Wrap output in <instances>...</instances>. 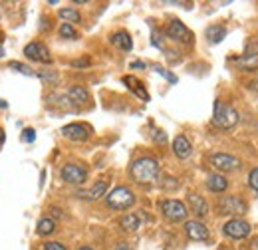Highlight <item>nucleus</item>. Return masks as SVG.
<instances>
[{
	"instance_id": "obj_1",
	"label": "nucleus",
	"mask_w": 258,
	"mask_h": 250,
	"mask_svg": "<svg viewBox=\"0 0 258 250\" xmlns=\"http://www.w3.org/2000/svg\"><path fill=\"white\" fill-rule=\"evenodd\" d=\"M131 177L141 185H149L159 177V163L151 157H141L131 165Z\"/></svg>"
},
{
	"instance_id": "obj_2",
	"label": "nucleus",
	"mask_w": 258,
	"mask_h": 250,
	"mask_svg": "<svg viewBox=\"0 0 258 250\" xmlns=\"http://www.w3.org/2000/svg\"><path fill=\"white\" fill-rule=\"evenodd\" d=\"M213 123L221 129H232L238 123V111L225 101H215V111H213Z\"/></svg>"
},
{
	"instance_id": "obj_3",
	"label": "nucleus",
	"mask_w": 258,
	"mask_h": 250,
	"mask_svg": "<svg viewBox=\"0 0 258 250\" xmlns=\"http://www.w3.org/2000/svg\"><path fill=\"white\" fill-rule=\"evenodd\" d=\"M105 199H107V205H109L111 209H115V211H125V209L135 205V195H133V191L127 187L113 189Z\"/></svg>"
},
{
	"instance_id": "obj_4",
	"label": "nucleus",
	"mask_w": 258,
	"mask_h": 250,
	"mask_svg": "<svg viewBox=\"0 0 258 250\" xmlns=\"http://www.w3.org/2000/svg\"><path fill=\"white\" fill-rule=\"evenodd\" d=\"M219 211H221V215H236L238 217V215L246 213V203L236 195H228L219 201Z\"/></svg>"
},
{
	"instance_id": "obj_5",
	"label": "nucleus",
	"mask_w": 258,
	"mask_h": 250,
	"mask_svg": "<svg viewBox=\"0 0 258 250\" xmlns=\"http://www.w3.org/2000/svg\"><path fill=\"white\" fill-rule=\"evenodd\" d=\"M161 211L163 215L173 222H179V220L187 219V207L181 203V201H175V199H169V201H163L161 203Z\"/></svg>"
},
{
	"instance_id": "obj_6",
	"label": "nucleus",
	"mask_w": 258,
	"mask_h": 250,
	"mask_svg": "<svg viewBox=\"0 0 258 250\" xmlns=\"http://www.w3.org/2000/svg\"><path fill=\"white\" fill-rule=\"evenodd\" d=\"M62 179H64L66 183H72V185H82L88 179V171L82 165L68 163V165L62 167Z\"/></svg>"
},
{
	"instance_id": "obj_7",
	"label": "nucleus",
	"mask_w": 258,
	"mask_h": 250,
	"mask_svg": "<svg viewBox=\"0 0 258 250\" xmlns=\"http://www.w3.org/2000/svg\"><path fill=\"white\" fill-rule=\"evenodd\" d=\"M24 56L28 60H34V62H40V64H52V54L50 50L40 44V42H30L26 48H24Z\"/></svg>"
},
{
	"instance_id": "obj_8",
	"label": "nucleus",
	"mask_w": 258,
	"mask_h": 250,
	"mask_svg": "<svg viewBox=\"0 0 258 250\" xmlns=\"http://www.w3.org/2000/svg\"><path fill=\"white\" fill-rule=\"evenodd\" d=\"M167 36L175 42H183V44H189L193 40V32L189 30L181 20H171L169 26H167Z\"/></svg>"
},
{
	"instance_id": "obj_9",
	"label": "nucleus",
	"mask_w": 258,
	"mask_h": 250,
	"mask_svg": "<svg viewBox=\"0 0 258 250\" xmlns=\"http://www.w3.org/2000/svg\"><path fill=\"white\" fill-rule=\"evenodd\" d=\"M223 230H225L226 236H230V238H246L250 234V224L246 220L232 219L223 226Z\"/></svg>"
},
{
	"instance_id": "obj_10",
	"label": "nucleus",
	"mask_w": 258,
	"mask_h": 250,
	"mask_svg": "<svg viewBox=\"0 0 258 250\" xmlns=\"http://www.w3.org/2000/svg\"><path fill=\"white\" fill-rule=\"evenodd\" d=\"M211 163L215 169L219 171H236L240 167V161L236 157L226 155V153H217V155L211 157Z\"/></svg>"
},
{
	"instance_id": "obj_11",
	"label": "nucleus",
	"mask_w": 258,
	"mask_h": 250,
	"mask_svg": "<svg viewBox=\"0 0 258 250\" xmlns=\"http://www.w3.org/2000/svg\"><path fill=\"white\" fill-rule=\"evenodd\" d=\"M62 135L72 141H86L90 137V129L84 123H70L62 127Z\"/></svg>"
},
{
	"instance_id": "obj_12",
	"label": "nucleus",
	"mask_w": 258,
	"mask_h": 250,
	"mask_svg": "<svg viewBox=\"0 0 258 250\" xmlns=\"http://www.w3.org/2000/svg\"><path fill=\"white\" fill-rule=\"evenodd\" d=\"M185 230H187L189 238H193V240H207L209 238V228L199 220H187Z\"/></svg>"
},
{
	"instance_id": "obj_13",
	"label": "nucleus",
	"mask_w": 258,
	"mask_h": 250,
	"mask_svg": "<svg viewBox=\"0 0 258 250\" xmlns=\"http://www.w3.org/2000/svg\"><path fill=\"white\" fill-rule=\"evenodd\" d=\"M107 187H109V183H107V181H97L92 189H88V191H80V193H78V197H80V199H84V201H97V199L105 197Z\"/></svg>"
},
{
	"instance_id": "obj_14",
	"label": "nucleus",
	"mask_w": 258,
	"mask_h": 250,
	"mask_svg": "<svg viewBox=\"0 0 258 250\" xmlns=\"http://www.w3.org/2000/svg\"><path fill=\"white\" fill-rule=\"evenodd\" d=\"M173 151H175V155L179 157V159H187V157L191 155L193 147H191V143H189V139L185 135H177L175 141H173Z\"/></svg>"
},
{
	"instance_id": "obj_15",
	"label": "nucleus",
	"mask_w": 258,
	"mask_h": 250,
	"mask_svg": "<svg viewBox=\"0 0 258 250\" xmlns=\"http://www.w3.org/2000/svg\"><path fill=\"white\" fill-rule=\"evenodd\" d=\"M189 207H191V211H193L197 217H207V213H209L207 201H205L201 195H197V193H191V195H189Z\"/></svg>"
},
{
	"instance_id": "obj_16",
	"label": "nucleus",
	"mask_w": 258,
	"mask_h": 250,
	"mask_svg": "<svg viewBox=\"0 0 258 250\" xmlns=\"http://www.w3.org/2000/svg\"><path fill=\"white\" fill-rule=\"evenodd\" d=\"M111 44L117 46L119 50H125V52H129V50L133 48V42H131L127 32H115V34L111 36Z\"/></svg>"
},
{
	"instance_id": "obj_17",
	"label": "nucleus",
	"mask_w": 258,
	"mask_h": 250,
	"mask_svg": "<svg viewBox=\"0 0 258 250\" xmlns=\"http://www.w3.org/2000/svg\"><path fill=\"white\" fill-rule=\"evenodd\" d=\"M207 187H209V191H213V193H223L228 187V181H226L223 175H209Z\"/></svg>"
},
{
	"instance_id": "obj_18",
	"label": "nucleus",
	"mask_w": 258,
	"mask_h": 250,
	"mask_svg": "<svg viewBox=\"0 0 258 250\" xmlns=\"http://www.w3.org/2000/svg\"><path fill=\"white\" fill-rule=\"evenodd\" d=\"M123 84H127L129 90H131L135 95H139L143 101H147V99H149V95H147L145 88H143V84H141L139 80H135V78H131V76H125V78H123Z\"/></svg>"
},
{
	"instance_id": "obj_19",
	"label": "nucleus",
	"mask_w": 258,
	"mask_h": 250,
	"mask_svg": "<svg viewBox=\"0 0 258 250\" xmlns=\"http://www.w3.org/2000/svg\"><path fill=\"white\" fill-rule=\"evenodd\" d=\"M68 95H70V99H72V101H76V103H86V101L90 99L88 90H86V88H82V86H72V88L68 90Z\"/></svg>"
},
{
	"instance_id": "obj_20",
	"label": "nucleus",
	"mask_w": 258,
	"mask_h": 250,
	"mask_svg": "<svg viewBox=\"0 0 258 250\" xmlns=\"http://www.w3.org/2000/svg\"><path fill=\"white\" fill-rule=\"evenodd\" d=\"M226 36V28L225 26H209L207 28V38H209V42H213V44H219V42H223Z\"/></svg>"
},
{
	"instance_id": "obj_21",
	"label": "nucleus",
	"mask_w": 258,
	"mask_h": 250,
	"mask_svg": "<svg viewBox=\"0 0 258 250\" xmlns=\"http://www.w3.org/2000/svg\"><path fill=\"white\" fill-rule=\"evenodd\" d=\"M236 66L240 68V70H254L258 68V56L256 54H246V56H240V58H236Z\"/></svg>"
},
{
	"instance_id": "obj_22",
	"label": "nucleus",
	"mask_w": 258,
	"mask_h": 250,
	"mask_svg": "<svg viewBox=\"0 0 258 250\" xmlns=\"http://www.w3.org/2000/svg\"><path fill=\"white\" fill-rule=\"evenodd\" d=\"M139 226H141V219H139V215H125V217L121 219V228H123V230H127V232L137 230Z\"/></svg>"
},
{
	"instance_id": "obj_23",
	"label": "nucleus",
	"mask_w": 258,
	"mask_h": 250,
	"mask_svg": "<svg viewBox=\"0 0 258 250\" xmlns=\"http://www.w3.org/2000/svg\"><path fill=\"white\" fill-rule=\"evenodd\" d=\"M54 228H56V222H54L52 219H40L38 220V234L48 236V234H52V232H54Z\"/></svg>"
},
{
	"instance_id": "obj_24",
	"label": "nucleus",
	"mask_w": 258,
	"mask_h": 250,
	"mask_svg": "<svg viewBox=\"0 0 258 250\" xmlns=\"http://www.w3.org/2000/svg\"><path fill=\"white\" fill-rule=\"evenodd\" d=\"M58 14H60V18H64L66 24H72V22H80V20H82L80 12L74 10V8H62Z\"/></svg>"
},
{
	"instance_id": "obj_25",
	"label": "nucleus",
	"mask_w": 258,
	"mask_h": 250,
	"mask_svg": "<svg viewBox=\"0 0 258 250\" xmlns=\"http://www.w3.org/2000/svg\"><path fill=\"white\" fill-rule=\"evenodd\" d=\"M8 68H10V70H16L18 74H24V76H36V72H32L30 66H24V64H20V62H10Z\"/></svg>"
},
{
	"instance_id": "obj_26",
	"label": "nucleus",
	"mask_w": 258,
	"mask_h": 250,
	"mask_svg": "<svg viewBox=\"0 0 258 250\" xmlns=\"http://www.w3.org/2000/svg\"><path fill=\"white\" fill-rule=\"evenodd\" d=\"M60 36L62 38H68V40H78V32H76V28L72 26V24H62L60 26Z\"/></svg>"
},
{
	"instance_id": "obj_27",
	"label": "nucleus",
	"mask_w": 258,
	"mask_h": 250,
	"mask_svg": "<svg viewBox=\"0 0 258 250\" xmlns=\"http://www.w3.org/2000/svg\"><path fill=\"white\" fill-rule=\"evenodd\" d=\"M153 70H155V72H157V74H161L163 78H167V80H169V82H171V84H175V82H177V78H175V76H173V74H169V72H167V70H165V68H161V66H153Z\"/></svg>"
},
{
	"instance_id": "obj_28",
	"label": "nucleus",
	"mask_w": 258,
	"mask_h": 250,
	"mask_svg": "<svg viewBox=\"0 0 258 250\" xmlns=\"http://www.w3.org/2000/svg\"><path fill=\"white\" fill-rule=\"evenodd\" d=\"M248 183H250V187L258 193V169H252V171H250V175H248Z\"/></svg>"
},
{
	"instance_id": "obj_29",
	"label": "nucleus",
	"mask_w": 258,
	"mask_h": 250,
	"mask_svg": "<svg viewBox=\"0 0 258 250\" xmlns=\"http://www.w3.org/2000/svg\"><path fill=\"white\" fill-rule=\"evenodd\" d=\"M34 139H36V131H34V129H24V131H22V141L32 143Z\"/></svg>"
},
{
	"instance_id": "obj_30",
	"label": "nucleus",
	"mask_w": 258,
	"mask_h": 250,
	"mask_svg": "<svg viewBox=\"0 0 258 250\" xmlns=\"http://www.w3.org/2000/svg\"><path fill=\"white\" fill-rule=\"evenodd\" d=\"M36 76L42 78V80H48V82H56L58 80V74H54V72H50V74L48 72H38Z\"/></svg>"
},
{
	"instance_id": "obj_31",
	"label": "nucleus",
	"mask_w": 258,
	"mask_h": 250,
	"mask_svg": "<svg viewBox=\"0 0 258 250\" xmlns=\"http://www.w3.org/2000/svg\"><path fill=\"white\" fill-rule=\"evenodd\" d=\"M167 183H163V189H177L179 187V181L177 179H171V177H165Z\"/></svg>"
},
{
	"instance_id": "obj_32",
	"label": "nucleus",
	"mask_w": 258,
	"mask_h": 250,
	"mask_svg": "<svg viewBox=\"0 0 258 250\" xmlns=\"http://www.w3.org/2000/svg\"><path fill=\"white\" fill-rule=\"evenodd\" d=\"M44 250H66V246L60 244V242H48V244L44 246Z\"/></svg>"
},
{
	"instance_id": "obj_33",
	"label": "nucleus",
	"mask_w": 258,
	"mask_h": 250,
	"mask_svg": "<svg viewBox=\"0 0 258 250\" xmlns=\"http://www.w3.org/2000/svg\"><path fill=\"white\" fill-rule=\"evenodd\" d=\"M155 141H159V143H165V141H167V135H165L163 131H157V135H155Z\"/></svg>"
},
{
	"instance_id": "obj_34",
	"label": "nucleus",
	"mask_w": 258,
	"mask_h": 250,
	"mask_svg": "<svg viewBox=\"0 0 258 250\" xmlns=\"http://www.w3.org/2000/svg\"><path fill=\"white\" fill-rule=\"evenodd\" d=\"M115 250H131V248H129L127 242H119V244H117V248H115Z\"/></svg>"
},
{
	"instance_id": "obj_35",
	"label": "nucleus",
	"mask_w": 258,
	"mask_h": 250,
	"mask_svg": "<svg viewBox=\"0 0 258 250\" xmlns=\"http://www.w3.org/2000/svg\"><path fill=\"white\" fill-rule=\"evenodd\" d=\"M131 68H145V64H143V62H133V64H131Z\"/></svg>"
},
{
	"instance_id": "obj_36",
	"label": "nucleus",
	"mask_w": 258,
	"mask_h": 250,
	"mask_svg": "<svg viewBox=\"0 0 258 250\" xmlns=\"http://www.w3.org/2000/svg\"><path fill=\"white\" fill-rule=\"evenodd\" d=\"M250 248H252V250H258V238H254V240H252V244H250Z\"/></svg>"
},
{
	"instance_id": "obj_37",
	"label": "nucleus",
	"mask_w": 258,
	"mask_h": 250,
	"mask_svg": "<svg viewBox=\"0 0 258 250\" xmlns=\"http://www.w3.org/2000/svg\"><path fill=\"white\" fill-rule=\"evenodd\" d=\"M88 62H90V60H80V62H74V66H86Z\"/></svg>"
},
{
	"instance_id": "obj_38",
	"label": "nucleus",
	"mask_w": 258,
	"mask_h": 250,
	"mask_svg": "<svg viewBox=\"0 0 258 250\" xmlns=\"http://www.w3.org/2000/svg\"><path fill=\"white\" fill-rule=\"evenodd\" d=\"M2 141H4V131L0 129V143H2Z\"/></svg>"
},
{
	"instance_id": "obj_39",
	"label": "nucleus",
	"mask_w": 258,
	"mask_h": 250,
	"mask_svg": "<svg viewBox=\"0 0 258 250\" xmlns=\"http://www.w3.org/2000/svg\"><path fill=\"white\" fill-rule=\"evenodd\" d=\"M252 88H254V90H256V92H258V80H254V84H252Z\"/></svg>"
},
{
	"instance_id": "obj_40",
	"label": "nucleus",
	"mask_w": 258,
	"mask_h": 250,
	"mask_svg": "<svg viewBox=\"0 0 258 250\" xmlns=\"http://www.w3.org/2000/svg\"><path fill=\"white\" fill-rule=\"evenodd\" d=\"M0 107H6V101H2V99H0Z\"/></svg>"
},
{
	"instance_id": "obj_41",
	"label": "nucleus",
	"mask_w": 258,
	"mask_h": 250,
	"mask_svg": "<svg viewBox=\"0 0 258 250\" xmlns=\"http://www.w3.org/2000/svg\"><path fill=\"white\" fill-rule=\"evenodd\" d=\"M78 250H94V248H90V246H82V248H78Z\"/></svg>"
},
{
	"instance_id": "obj_42",
	"label": "nucleus",
	"mask_w": 258,
	"mask_h": 250,
	"mask_svg": "<svg viewBox=\"0 0 258 250\" xmlns=\"http://www.w3.org/2000/svg\"><path fill=\"white\" fill-rule=\"evenodd\" d=\"M2 54H4V52H2V48H0V58H2Z\"/></svg>"
}]
</instances>
